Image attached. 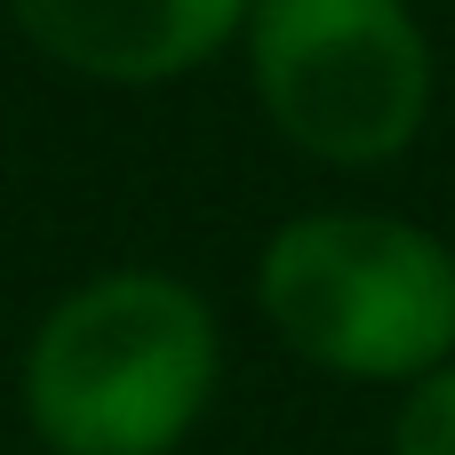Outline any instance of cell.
<instances>
[{"label": "cell", "instance_id": "obj_5", "mask_svg": "<svg viewBox=\"0 0 455 455\" xmlns=\"http://www.w3.org/2000/svg\"><path fill=\"white\" fill-rule=\"evenodd\" d=\"M392 455H455V360L424 368L392 400Z\"/></svg>", "mask_w": 455, "mask_h": 455}, {"label": "cell", "instance_id": "obj_2", "mask_svg": "<svg viewBox=\"0 0 455 455\" xmlns=\"http://www.w3.org/2000/svg\"><path fill=\"white\" fill-rule=\"evenodd\" d=\"M272 344L336 384H416L455 360V240L400 208H296L248 272Z\"/></svg>", "mask_w": 455, "mask_h": 455}, {"label": "cell", "instance_id": "obj_4", "mask_svg": "<svg viewBox=\"0 0 455 455\" xmlns=\"http://www.w3.org/2000/svg\"><path fill=\"white\" fill-rule=\"evenodd\" d=\"M256 0H0L8 32L64 80L152 96L240 48Z\"/></svg>", "mask_w": 455, "mask_h": 455}, {"label": "cell", "instance_id": "obj_1", "mask_svg": "<svg viewBox=\"0 0 455 455\" xmlns=\"http://www.w3.org/2000/svg\"><path fill=\"white\" fill-rule=\"evenodd\" d=\"M224 392V320L168 264H104L40 304L16 416L40 455H184Z\"/></svg>", "mask_w": 455, "mask_h": 455}, {"label": "cell", "instance_id": "obj_3", "mask_svg": "<svg viewBox=\"0 0 455 455\" xmlns=\"http://www.w3.org/2000/svg\"><path fill=\"white\" fill-rule=\"evenodd\" d=\"M240 72L264 128L336 176L408 160L440 104V56L408 0H256Z\"/></svg>", "mask_w": 455, "mask_h": 455}]
</instances>
